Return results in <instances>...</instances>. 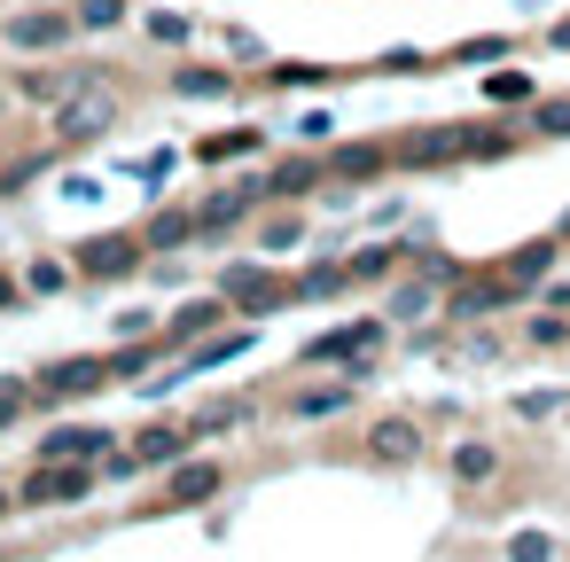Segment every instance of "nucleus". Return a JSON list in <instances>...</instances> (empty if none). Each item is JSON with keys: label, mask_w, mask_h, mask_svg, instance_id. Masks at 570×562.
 Returning <instances> with one entry per match:
<instances>
[{"label": "nucleus", "mask_w": 570, "mask_h": 562, "mask_svg": "<svg viewBox=\"0 0 570 562\" xmlns=\"http://www.w3.org/2000/svg\"><path fill=\"white\" fill-rule=\"evenodd\" d=\"M102 375H110V359H63V367H48V375H40V398H48V406L87 398V391H102Z\"/></svg>", "instance_id": "obj_1"}, {"label": "nucleus", "mask_w": 570, "mask_h": 562, "mask_svg": "<svg viewBox=\"0 0 570 562\" xmlns=\"http://www.w3.org/2000/svg\"><path fill=\"white\" fill-rule=\"evenodd\" d=\"M141 250H149L141 235H95V243L79 250V266H87V274H134V266H141Z\"/></svg>", "instance_id": "obj_2"}, {"label": "nucleus", "mask_w": 570, "mask_h": 562, "mask_svg": "<svg viewBox=\"0 0 570 562\" xmlns=\"http://www.w3.org/2000/svg\"><path fill=\"white\" fill-rule=\"evenodd\" d=\"M383 344V321H352V328H328L305 344V359H352V352H375Z\"/></svg>", "instance_id": "obj_3"}, {"label": "nucleus", "mask_w": 570, "mask_h": 562, "mask_svg": "<svg viewBox=\"0 0 570 562\" xmlns=\"http://www.w3.org/2000/svg\"><path fill=\"white\" fill-rule=\"evenodd\" d=\"M367 445H375V461H414V453H422V430H414L406 414H383V422L367 430Z\"/></svg>", "instance_id": "obj_4"}, {"label": "nucleus", "mask_w": 570, "mask_h": 562, "mask_svg": "<svg viewBox=\"0 0 570 562\" xmlns=\"http://www.w3.org/2000/svg\"><path fill=\"white\" fill-rule=\"evenodd\" d=\"M79 492H87V469H79V461H63V469L48 461V469L24 484V500H32V507H48V500H79Z\"/></svg>", "instance_id": "obj_5"}, {"label": "nucleus", "mask_w": 570, "mask_h": 562, "mask_svg": "<svg viewBox=\"0 0 570 562\" xmlns=\"http://www.w3.org/2000/svg\"><path fill=\"white\" fill-rule=\"evenodd\" d=\"M227 297H235V305H250V313H266V305H282L289 289H282L274 274H258V266H235V274H227Z\"/></svg>", "instance_id": "obj_6"}, {"label": "nucleus", "mask_w": 570, "mask_h": 562, "mask_svg": "<svg viewBox=\"0 0 570 562\" xmlns=\"http://www.w3.org/2000/svg\"><path fill=\"white\" fill-rule=\"evenodd\" d=\"M102 445H118V437H110V430H48L40 453H48V461H95Z\"/></svg>", "instance_id": "obj_7"}, {"label": "nucleus", "mask_w": 570, "mask_h": 562, "mask_svg": "<svg viewBox=\"0 0 570 562\" xmlns=\"http://www.w3.org/2000/svg\"><path fill=\"white\" fill-rule=\"evenodd\" d=\"M212 492H219V469H212V461L173 469V507H196V500H212Z\"/></svg>", "instance_id": "obj_8"}, {"label": "nucleus", "mask_w": 570, "mask_h": 562, "mask_svg": "<svg viewBox=\"0 0 570 562\" xmlns=\"http://www.w3.org/2000/svg\"><path fill=\"white\" fill-rule=\"evenodd\" d=\"M56 126H63V141H95V134L110 126V102H71Z\"/></svg>", "instance_id": "obj_9"}, {"label": "nucleus", "mask_w": 570, "mask_h": 562, "mask_svg": "<svg viewBox=\"0 0 570 562\" xmlns=\"http://www.w3.org/2000/svg\"><path fill=\"white\" fill-rule=\"evenodd\" d=\"M445 469H453V484H484L500 461H492V445H476V437H469V445H453V461H445Z\"/></svg>", "instance_id": "obj_10"}, {"label": "nucleus", "mask_w": 570, "mask_h": 562, "mask_svg": "<svg viewBox=\"0 0 570 562\" xmlns=\"http://www.w3.org/2000/svg\"><path fill=\"white\" fill-rule=\"evenodd\" d=\"M63 32H71L63 17H17V24H9V40H17V48H56Z\"/></svg>", "instance_id": "obj_11"}, {"label": "nucleus", "mask_w": 570, "mask_h": 562, "mask_svg": "<svg viewBox=\"0 0 570 562\" xmlns=\"http://www.w3.org/2000/svg\"><path fill=\"white\" fill-rule=\"evenodd\" d=\"M180 445H188V437H180L173 422H157V430H141V445H134V469H141V461H180Z\"/></svg>", "instance_id": "obj_12"}, {"label": "nucleus", "mask_w": 570, "mask_h": 562, "mask_svg": "<svg viewBox=\"0 0 570 562\" xmlns=\"http://www.w3.org/2000/svg\"><path fill=\"white\" fill-rule=\"evenodd\" d=\"M313 180H321V165H313V157H289V165H274L266 196H297V188H313Z\"/></svg>", "instance_id": "obj_13"}, {"label": "nucleus", "mask_w": 570, "mask_h": 562, "mask_svg": "<svg viewBox=\"0 0 570 562\" xmlns=\"http://www.w3.org/2000/svg\"><path fill=\"white\" fill-rule=\"evenodd\" d=\"M188 235H196V219H188V211H157L141 243H149V250H173V243H188Z\"/></svg>", "instance_id": "obj_14"}, {"label": "nucleus", "mask_w": 570, "mask_h": 562, "mask_svg": "<svg viewBox=\"0 0 570 562\" xmlns=\"http://www.w3.org/2000/svg\"><path fill=\"white\" fill-rule=\"evenodd\" d=\"M258 344V328H235V336H212V344H196V359L188 367H219V359H235V352H250Z\"/></svg>", "instance_id": "obj_15"}, {"label": "nucleus", "mask_w": 570, "mask_h": 562, "mask_svg": "<svg viewBox=\"0 0 570 562\" xmlns=\"http://www.w3.org/2000/svg\"><path fill=\"white\" fill-rule=\"evenodd\" d=\"M250 149H258V134L243 126V134H212V141H204L196 157H204V165H227V157H250Z\"/></svg>", "instance_id": "obj_16"}, {"label": "nucleus", "mask_w": 570, "mask_h": 562, "mask_svg": "<svg viewBox=\"0 0 570 562\" xmlns=\"http://www.w3.org/2000/svg\"><path fill=\"white\" fill-rule=\"evenodd\" d=\"M547 258H554V243H523V250L508 258V282H539V274H547Z\"/></svg>", "instance_id": "obj_17"}, {"label": "nucleus", "mask_w": 570, "mask_h": 562, "mask_svg": "<svg viewBox=\"0 0 570 562\" xmlns=\"http://www.w3.org/2000/svg\"><path fill=\"white\" fill-rule=\"evenodd\" d=\"M212 321H219V305H212V297H196V305H180V321H173V344H188V336H204Z\"/></svg>", "instance_id": "obj_18"}, {"label": "nucleus", "mask_w": 570, "mask_h": 562, "mask_svg": "<svg viewBox=\"0 0 570 562\" xmlns=\"http://www.w3.org/2000/svg\"><path fill=\"white\" fill-rule=\"evenodd\" d=\"M266 79H274V87H328L336 71H321V63H274Z\"/></svg>", "instance_id": "obj_19"}, {"label": "nucleus", "mask_w": 570, "mask_h": 562, "mask_svg": "<svg viewBox=\"0 0 570 562\" xmlns=\"http://www.w3.org/2000/svg\"><path fill=\"white\" fill-rule=\"evenodd\" d=\"M173 87H180V95H196V102H219V95H227V71H180Z\"/></svg>", "instance_id": "obj_20"}, {"label": "nucleus", "mask_w": 570, "mask_h": 562, "mask_svg": "<svg viewBox=\"0 0 570 562\" xmlns=\"http://www.w3.org/2000/svg\"><path fill=\"white\" fill-rule=\"evenodd\" d=\"M336 172L344 180H375L383 172V149H336Z\"/></svg>", "instance_id": "obj_21"}, {"label": "nucleus", "mask_w": 570, "mask_h": 562, "mask_svg": "<svg viewBox=\"0 0 570 562\" xmlns=\"http://www.w3.org/2000/svg\"><path fill=\"white\" fill-rule=\"evenodd\" d=\"M391 266H399V250H360V258H352L344 274H352V282H383Z\"/></svg>", "instance_id": "obj_22"}, {"label": "nucleus", "mask_w": 570, "mask_h": 562, "mask_svg": "<svg viewBox=\"0 0 570 562\" xmlns=\"http://www.w3.org/2000/svg\"><path fill=\"white\" fill-rule=\"evenodd\" d=\"M336 406H352V383H328V391H305L297 398V414H336Z\"/></svg>", "instance_id": "obj_23"}, {"label": "nucleus", "mask_w": 570, "mask_h": 562, "mask_svg": "<svg viewBox=\"0 0 570 562\" xmlns=\"http://www.w3.org/2000/svg\"><path fill=\"white\" fill-rule=\"evenodd\" d=\"M118 17H126V0H79V24L87 32H110Z\"/></svg>", "instance_id": "obj_24"}, {"label": "nucleus", "mask_w": 570, "mask_h": 562, "mask_svg": "<svg viewBox=\"0 0 570 562\" xmlns=\"http://www.w3.org/2000/svg\"><path fill=\"white\" fill-rule=\"evenodd\" d=\"M484 95H492V102H523L531 79H523V71H500V79H484Z\"/></svg>", "instance_id": "obj_25"}, {"label": "nucleus", "mask_w": 570, "mask_h": 562, "mask_svg": "<svg viewBox=\"0 0 570 562\" xmlns=\"http://www.w3.org/2000/svg\"><path fill=\"white\" fill-rule=\"evenodd\" d=\"M531 134H570V102H539L531 110Z\"/></svg>", "instance_id": "obj_26"}, {"label": "nucleus", "mask_w": 570, "mask_h": 562, "mask_svg": "<svg viewBox=\"0 0 570 562\" xmlns=\"http://www.w3.org/2000/svg\"><path fill=\"white\" fill-rule=\"evenodd\" d=\"M24 406H32V391H24V383H0V430H9Z\"/></svg>", "instance_id": "obj_27"}, {"label": "nucleus", "mask_w": 570, "mask_h": 562, "mask_svg": "<svg viewBox=\"0 0 570 562\" xmlns=\"http://www.w3.org/2000/svg\"><path fill=\"white\" fill-rule=\"evenodd\" d=\"M554 406H562V391H531V398H515L523 422H539V414H554Z\"/></svg>", "instance_id": "obj_28"}, {"label": "nucleus", "mask_w": 570, "mask_h": 562, "mask_svg": "<svg viewBox=\"0 0 570 562\" xmlns=\"http://www.w3.org/2000/svg\"><path fill=\"white\" fill-rule=\"evenodd\" d=\"M24 282H32V289H63V282H71V274H63V266H56V258H40V266H32V274H24Z\"/></svg>", "instance_id": "obj_29"}, {"label": "nucleus", "mask_w": 570, "mask_h": 562, "mask_svg": "<svg viewBox=\"0 0 570 562\" xmlns=\"http://www.w3.org/2000/svg\"><path fill=\"white\" fill-rule=\"evenodd\" d=\"M531 344H570V321H554V313H547V321H531Z\"/></svg>", "instance_id": "obj_30"}, {"label": "nucleus", "mask_w": 570, "mask_h": 562, "mask_svg": "<svg viewBox=\"0 0 570 562\" xmlns=\"http://www.w3.org/2000/svg\"><path fill=\"white\" fill-rule=\"evenodd\" d=\"M508 554H554V539H547V531H515Z\"/></svg>", "instance_id": "obj_31"}, {"label": "nucleus", "mask_w": 570, "mask_h": 562, "mask_svg": "<svg viewBox=\"0 0 570 562\" xmlns=\"http://www.w3.org/2000/svg\"><path fill=\"white\" fill-rule=\"evenodd\" d=\"M212 430H235V406H212V414H196V437H212Z\"/></svg>", "instance_id": "obj_32"}, {"label": "nucleus", "mask_w": 570, "mask_h": 562, "mask_svg": "<svg viewBox=\"0 0 570 562\" xmlns=\"http://www.w3.org/2000/svg\"><path fill=\"white\" fill-rule=\"evenodd\" d=\"M9 297H17V282H9V274H0V305H9Z\"/></svg>", "instance_id": "obj_33"}, {"label": "nucleus", "mask_w": 570, "mask_h": 562, "mask_svg": "<svg viewBox=\"0 0 570 562\" xmlns=\"http://www.w3.org/2000/svg\"><path fill=\"white\" fill-rule=\"evenodd\" d=\"M554 48H570V24H554Z\"/></svg>", "instance_id": "obj_34"}, {"label": "nucleus", "mask_w": 570, "mask_h": 562, "mask_svg": "<svg viewBox=\"0 0 570 562\" xmlns=\"http://www.w3.org/2000/svg\"><path fill=\"white\" fill-rule=\"evenodd\" d=\"M0 515H9V492H0Z\"/></svg>", "instance_id": "obj_35"}]
</instances>
